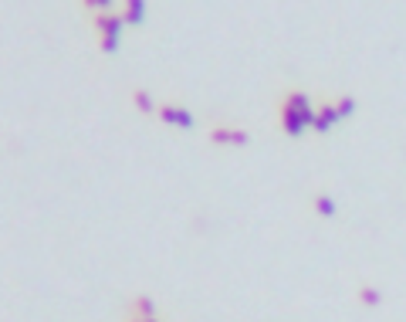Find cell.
Returning a JSON list of instances; mask_svg holds the SVG:
<instances>
[{"instance_id":"1","label":"cell","mask_w":406,"mask_h":322,"mask_svg":"<svg viewBox=\"0 0 406 322\" xmlns=\"http://www.w3.org/2000/svg\"><path fill=\"white\" fill-rule=\"evenodd\" d=\"M92 27L99 34V48L105 54H115L119 51V38H122V17H119V7L115 10H105V14H95L92 17Z\"/></svg>"},{"instance_id":"2","label":"cell","mask_w":406,"mask_h":322,"mask_svg":"<svg viewBox=\"0 0 406 322\" xmlns=\"http://www.w3.org/2000/svg\"><path fill=\"white\" fill-rule=\"evenodd\" d=\"M206 139H210L213 146H247V143H251V133L241 129V126H210Z\"/></svg>"},{"instance_id":"3","label":"cell","mask_w":406,"mask_h":322,"mask_svg":"<svg viewBox=\"0 0 406 322\" xmlns=\"http://www.w3.org/2000/svg\"><path fill=\"white\" fill-rule=\"evenodd\" d=\"M156 115L166 122V126H177V129H193V112H186L183 106H177V102H159V108H156Z\"/></svg>"},{"instance_id":"4","label":"cell","mask_w":406,"mask_h":322,"mask_svg":"<svg viewBox=\"0 0 406 322\" xmlns=\"http://www.w3.org/2000/svg\"><path fill=\"white\" fill-rule=\"evenodd\" d=\"M278 108H291V112H298V115H304V119H315V102L304 95L302 88H288V92H281Z\"/></svg>"},{"instance_id":"5","label":"cell","mask_w":406,"mask_h":322,"mask_svg":"<svg viewBox=\"0 0 406 322\" xmlns=\"http://www.w3.org/2000/svg\"><path fill=\"white\" fill-rule=\"evenodd\" d=\"M278 126L284 136H302L304 129H311V119H304L291 108H278Z\"/></svg>"},{"instance_id":"6","label":"cell","mask_w":406,"mask_h":322,"mask_svg":"<svg viewBox=\"0 0 406 322\" xmlns=\"http://www.w3.org/2000/svg\"><path fill=\"white\" fill-rule=\"evenodd\" d=\"M335 122H339V112H335V106H332L329 99H325V102H318V108H315V119H311V129H315V133H332V129H335Z\"/></svg>"},{"instance_id":"7","label":"cell","mask_w":406,"mask_h":322,"mask_svg":"<svg viewBox=\"0 0 406 322\" xmlns=\"http://www.w3.org/2000/svg\"><path fill=\"white\" fill-rule=\"evenodd\" d=\"M146 14H149V7L143 3V0H126V3H119V17H122V24H146Z\"/></svg>"},{"instance_id":"8","label":"cell","mask_w":406,"mask_h":322,"mask_svg":"<svg viewBox=\"0 0 406 322\" xmlns=\"http://www.w3.org/2000/svg\"><path fill=\"white\" fill-rule=\"evenodd\" d=\"M129 99H132V106L139 108V112H146V115H156V108H159V102L152 99L149 88H132Z\"/></svg>"},{"instance_id":"9","label":"cell","mask_w":406,"mask_h":322,"mask_svg":"<svg viewBox=\"0 0 406 322\" xmlns=\"http://www.w3.org/2000/svg\"><path fill=\"white\" fill-rule=\"evenodd\" d=\"M311 211H315L318 217H335V214H339L335 200H332L325 190H315V193H311Z\"/></svg>"},{"instance_id":"10","label":"cell","mask_w":406,"mask_h":322,"mask_svg":"<svg viewBox=\"0 0 406 322\" xmlns=\"http://www.w3.org/2000/svg\"><path fill=\"white\" fill-rule=\"evenodd\" d=\"M129 312H136L139 319H156V316H159V312H156V302H152L149 296H136L129 302Z\"/></svg>"},{"instance_id":"11","label":"cell","mask_w":406,"mask_h":322,"mask_svg":"<svg viewBox=\"0 0 406 322\" xmlns=\"http://www.w3.org/2000/svg\"><path fill=\"white\" fill-rule=\"evenodd\" d=\"M355 298H359V305H366V309H376L382 302V292L376 285H359L355 289Z\"/></svg>"},{"instance_id":"12","label":"cell","mask_w":406,"mask_h":322,"mask_svg":"<svg viewBox=\"0 0 406 322\" xmlns=\"http://www.w3.org/2000/svg\"><path fill=\"white\" fill-rule=\"evenodd\" d=\"M332 106H335V112H339V119L355 115V99L352 95H339V99H332Z\"/></svg>"},{"instance_id":"13","label":"cell","mask_w":406,"mask_h":322,"mask_svg":"<svg viewBox=\"0 0 406 322\" xmlns=\"http://www.w3.org/2000/svg\"><path fill=\"white\" fill-rule=\"evenodd\" d=\"M126 322H146V319H139L136 312H126Z\"/></svg>"}]
</instances>
